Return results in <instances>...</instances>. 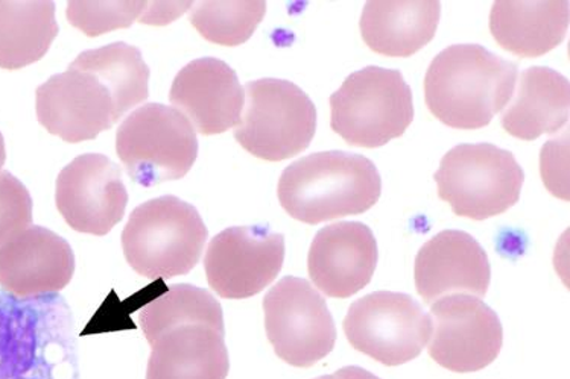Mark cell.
Segmentation results:
<instances>
[{
    "label": "cell",
    "instance_id": "6da1fadb",
    "mask_svg": "<svg viewBox=\"0 0 570 379\" xmlns=\"http://www.w3.org/2000/svg\"><path fill=\"white\" fill-rule=\"evenodd\" d=\"M148 82L149 68L135 46L91 49L37 89V119L68 143L95 140L147 101Z\"/></svg>",
    "mask_w": 570,
    "mask_h": 379
},
{
    "label": "cell",
    "instance_id": "7a4b0ae2",
    "mask_svg": "<svg viewBox=\"0 0 570 379\" xmlns=\"http://www.w3.org/2000/svg\"><path fill=\"white\" fill-rule=\"evenodd\" d=\"M518 70L480 44H453L428 69L426 106L448 127L485 128L513 98Z\"/></svg>",
    "mask_w": 570,
    "mask_h": 379
},
{
    "label": "cell",
    "instance_id": "3957f363",
    "mask_svg": "<svg viewBox=\"0 0 570 379\" xmlns=\"http://www.w3.org/2000/svg\"><path fill=\"white\" fill-rule=\"evenodd\" d=\"M381 193L382 179L373 161L343 151L299 158L283 170L277 187L283 210L307 225L364 215Z\"/></svg>",
    "mask_w": 570,
    "mask_h": 379
},
{
    "label": "cell",
    "instance_id": "277c9868",
    "mask_svg": "<svg viewBox=\"0 0 570 379\" xmlns=\"http://www.w3.org/2000/svg\"><path fill=\"white\" fill-rule=\"evenodd\" d=\"M207 236L197 208L161 196L131 212L122 231L125 260L144 278L181 277L202 260Z\"/></svg>",
    "mask_w": 570,
    "mask_h": 379
},
{
    "label": "cell",
    "instance_id": "5b68a950",
    "mask_svg": "<svg viewBox=\"0 0 570 379\" xmlns=\"http://www.w3.org/2000/svg\"><path fill=\"white\" fill-rule=\"evenodd\" d=\"M331 127L345 143L376 149L405 134L414 120L413 93L399 70L370 66L331 96Z\"/></svg>",
    "mask_w": 570,
    "mask_h": 379
},
{
    "label": "cell",
    "instance_id": "8992f818",
    "mask_svg": "<svg viewBox=\"0 0 570 379\" xmlns=\"http://www.w3.org/2000/svg\"><path fill=\"white\" fill-rule=\"evenodd\" d=\"M434 178L440 198L456 216L482 222L519 202L525 174L513 153L478 143L451 149Z\"/></svg>",
    "mask_w": 570,
    "mask_h": 379
},
{
    "label": "cell",
    "instance_id": "52a82bcc",
    "mask_svg": "<svg viewBox=\"0 0 570 379\" xmlns=\"http://www.w3.org/2000/svg\"><path fill=\"white\" fill-rule=\"evenodd\" d=\"M245 108L235 139L264 161H283L309 148L316 108L309 96L285 79L264 78L245 86Z\"/></svg>",
    "mask_w": 570,
    "mask_h": 379
},
{
    "label": "cell",
    "instance_id": "ba28073f",
    "mask_svg": "<svg viewBox=\"0 0 570 379\" xmlns=\"http://www.w3.org/2000/svg\"><path fill=\"white\" fill-rule=\"evenodd\" d=\"M116 152L132 181L149 189L190 172L198 157V139L176 108L147 103L120 124Z\"/></svg>",
    "mask_w": 570,
    "mask_h": 379
},
{
    "label": "cell",
    "instance_id": "9c48e42d",
    "mask_svg": "<svg viewBox=\"0 0 570 379\" xmlns=\"http://www.w3.org/2000/svg\"><path fill=\"white\" fill-rule=\"evenodd\" d=\"M343 328L356 351L390 368L417 358L432 336L431 316L410 295L394 291H374L357 299Z\"/></svg>",
    "mask_w": 570,
    "mask_h": 379
},
{
    "label": "cell",
    "instance_id": "30bf717a",
    "mask_svg": "<svg viewBox=\"0 0 570 379\" xmlns=\"http://www.w3.org/2000/svg\"><path fill=\"white\" fill-rule=\"evenodd\" d=\"M264 312L274 352L294 368H312L334 351V318L326 299L306 279L282 278L265 295Z\"/></svg>",
    "mask_w": 570,
    "mask_h": 379
},
{
    "label": "cell",
    "instance_id": "8fae6325",
    "mask_svg": "<svg viewBox=\"0 0 570 379\" xmlns=\"http://www.w3.org/2000/svg\"><path fill=\"white\" fill-rule=\"evenodd\" d=\"M283 261L285 237L262 225L233 227L212 239L204 269L220 298L247 299L274 282Z\"/></svg>",
    "mask_w": 570,
    "mask_h": 379
},
{
    "label": "cell",
    "instance_id": "7c38bea8",
    "mask_svg": "<svg viewBox=\"0 0 570 379\" xmlns=\"http://www.w3.org/2000/svg\"><path fill=\"white\" fill-rule=\"evenodd\" d=\"M430 356L456 373L478 372L497 360L503 329L497 312L476 296H444L432 303Z\"/></svg>",
    "mask_w": 570,
    "mask_h": 379
},
{
    "label": "cell",
    "instance_id": "4fadbf2b",
    "mask_svg": "<svg viewBox=\"0 0 570 379\" xmlns=\"http://www.w3.org/2000/svg\"><path fill=\"white\" fill-rule=\"evenodd\" d=\"M56 203L75 231L108 235L124 219L128 203L119 166L101 153L75 158L58 174Z\"/></svg>",
    "mask_w": 570,
    "mask_h": 379
},
{
    "label": "cell",
    "instance_id": "5bb4252c",
    "mask_svg": "<svg viewBox=\"0 0 570 379\" xmlns=\"http://www.w3.org/2000/svg\"><path fill=\"white\" fill-rule=\"evenodd\" d=\"M169 101L199 134L216 136L239 124L245 91L227 62L199 58L178 72Z\"/></svg>",
    "mask_w": 570,
    "mask_h": 379
},
{
    "label": "cell",
    "instance_id": "9a60e30c",
    "mask_svg": "<svg viewBox=\"0 0 570 379\" xmlns=\"http://www.w3.org/2000/svg\"><path fill=\"white\" fill-rule=\"evenodd\" d=\"M377 258V241L367 225L338 222L316 232L307 272L328 298L347 299L370 285Z\"/></svg>",
    "mask_w": 570,
    "mask_h": 379
},
{
    "label": "cell",
    "instance_id": "2e32d148",
    "mask_svg": "<svg viewBox=\"0 0 570 379\" xmlns=\"http://www.w3.org/2000/svg\"><path fill=\"white\" fill-rule=\"evenodd\" d=\"M75 273L72 248L43 227H29L0 248V287L19 299L58 293Z\"/></svg>",
    "mask_w": 570,
    "mask_h": 379
},
{
    "label": "cell",
    "instance_id": "e0dca14e",
    "mask_svg": "<svg viewBox=\"0 0 570 379\" xmlns=\"http://www.w3.org/2000/svg\"><path fill=\"white\" fill-rule=\"evenodd\" d=\"M490 278L492 269L482 246L468 232L455 229L432 237L415 258V287L426 303L460 293L484 298Z\"/></svg>",
    "mask_w": 570,
    "mask_h": 379
},
{
    "label": "cell",
    "instance_id": "ac0fdd59",
    "mask_svg": "<svg viewBox=\"0 0 570 379\" xmlns=\"http://www.w3.org/2000/svg\"><path fill=\"white\" fill-rule=\"evenodd\" d=\"M226 331L206 323L178 325L151 345L147 379H226Z\"/></svg>",
    "mask_w": 570,
    "mask_h": 379
},
{
    "label": "cell",
    "instance_id": "d6986e66",
    "mask_svg": "<svg viewBox=\"0 0 570 379\" xmlns=\"http://www.w3.org/2000/svg\"><path fill=\"white\" fill-rule=\"evenodd\" d=\"M569 3L494 2L490 32L497 43L519 58L547 56L568 34Z\"/></svg>",
    "mask_w": 570,
    "mask_h": 379
},
{
    "label": "cell",
    "instance_id": "ffe728a7",
    "mask_svg": "<svg viewBox=\"0 0 570 379\" xmlns=\"http://www.w3.org/2000/svg\"><path fill=\"white\" fill-rule=\"evenodd\" d=\"M441 3L368 2L362 10L361 36L379 56L407 58L434 39L440 22Z\"/></svg>",
    "mask_w": 570,
    "mask_h": 379
},
{
    "label": "cell",
    "instance_id": "44dd1931",
    "mask_svg": "<svg viewBox=\"0 0 570 379\" xmlns=\"http://www.w3.org/2000/svg\"><path fill=\"white\" fill-rule=\"evenodd\" d=\"M570 89L568 78L548 68H530L519 77L518 91L502 127L511 137L531 141L553 134L568 123Z\"/></svg>",
    "mask_w": 570,
    "mask_h": 379
},
{
    "label": "cell",
    "instance_id": "7402d4cb",
    "mask_svg": "<svg viewBox=\"0 0 570 379\" xmlns=\"http://www.w3.org/2000/svg\"><path fill=\"white\" fill-rule=\"evenodd\" d=\"M57 36L56 3L0 2V69L35 64Z\"/></svg>",
    "mask_w": 570,
    "mask_h": 379
},
{
    "label": "cell",
    "instance_id": "603a6c76",
    "mask_svg": "<svg viewBox=\"0 0 570 379\" xmlns=\"http://www.w3.org/2000/svg\"><path fill=\"white\" fill-rule=\"evenodd\" d=\"M149 346L178 325L206 323L226 331L220 303L209 291L189 285L170 286L137 312Z\"/></svg>",
    "mask_w": 570,
    "mask_h": 379
},
{
    "label": "cell",
    "instance_id": "cb8c5ba5",
    "mask_svg": "<svg viewBox=\"0 0 570 379\" xmlns=\"http://www.w3.org/2000/svg\"><path fill=\"white\" fill-rule=\"evenodd\" d=\"M266 2H195L189 20L199 34L219 46L244 44L265 18Z\"/></svg>",
    "mask_w": 570,
    "mask_h": 379
},
{
    "label": "cell",
    "instance_id": "d4e9b609",
    "mask_svg": "<svg viewBox=\"0 0 570 379\" xmlns=\"http://www.w3.org/2000/svg\"><path fill=\"white\" fill-rule=\"evenodd\" d=\"M147 2H69L68 20L87 37H98L131 27Z\"/></svg>",
    "mask_w": 570,
    "mask_h": 379
},
{
    "label": "cell",
    "instance_id": "484cf974",
    "mask_svg": "<svg viewBox=\"0 0 570 379\" xmlns=\"http://www.w3.org/2000/svg\"><path fill=\"white\" fill-rule=\"evenodd\" d=\"M32 223V198L10 172H0V248Z\"/></svg>",
    "mask_w": 570,
    "mask_h": 379
},
{
    "label": "cell",
    "instance_id": "4316f807",
    "mask_svg": "<svg viewBox=\"0 0 570 379\" xmlns=\"http://www.w3.org/2000/svg\"><path fill=\"white\" fill-rule=\"evenodd\" d=\"M569 132L563 139L548 141L542 151V178L547 189L557 198L569 201L568 160H569Z\"/></svg>",
    "mask_w": 570,
    "mask_h": 379
},
{
    "label": "cell",
    "instance_id": "83f0119b",
    "mask_svg": "<svg viewBox=\"0 0 570 379\" xmlns=\"http://www.w3.org/2000/svg\"><path fill=\"white\" fill-rule=\"evenodd\" d=\"M194 2H147L145 11L139 18L147 24H166L180 18L183 12L189 10Z\"/></svg>",
    "mask_w": 570,
    "mask_h": 379
},
{
    "label": "cell",
    "instance_id": "f1b7e54d",
    "mask_svg": "<svg viewBox=\"0 0 570 379\" xmlns=\"http://www.w3.org/2000/svg\"><path fill=\"white\" fill-rule=\"evenodd\" d=\"M338 379H381L376 375L368 372V370L357 368V366H348V368L340 369L334 373Z\"/></svg>",
    "mask_w": 570,
    "mask_h": 379
},
{
    "label": "cell",
    "instance_id": "f546056e",
    "mask_svg": "<svg viewBox=\"0 0 570 379\" xmlns=\"http://www.w3.org/2000/svg\"><path fill=\"white\" fill-rule=\"evenodd\" d=\"M6 160H7L6 140H3V136L0 134V170H2L3 164H6Z\"/></svg>",
    "mask_w": 570,
    "mask_h": 379
},
{
    "label": "cell",
    "instance_id": "4dcf8cb0",
    "mask_svg": "<svg viewBox=\"0 0 570 379\" xmlns=\"http://www.w3.org/2000/svg\"><path fill=\"white\" fill-rule=\"evenodd\" d=\"M315 379H338L335 375H324V377L315 378Z\"/></svg>",
    "mask_w": 570,
    "mask_h": 379
}]
</instances>
